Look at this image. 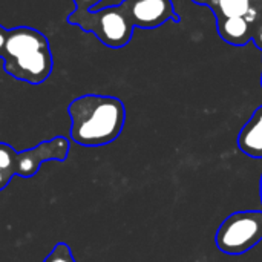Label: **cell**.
Instances as JSON below:
<instances>
[{
  "mask_svg": "<svg viewBox=\"0 0 262 262\" xmlns=\"http://www.w3.org/2000/svg\"><path fill=\"white\" fill-rule=\"evenodd\" d=\"M71 118L69 137L84 147H100L114 143L126 123L124 103L111 95L86 94L68 106Z\"/></svg>",
  "mask_w": 262,
  "mask_h": 262,
  "instance_id": "1",
  "label": "cell"
},
{
  "mask_svg": "<svg viewBox=\"0 0 262 262\" xmlns=\"http://www.w3.org/2000/svg\"><path fill=\"white\" fill-rule=\"evenodd\" d=\"M2 58L8 75L29 84H41L54 68L49 40L41 31L29 26L8 29Z\"/></svg>",
  "mask_w": 262,
  "mask_h": 262,
  "instance_id": "2",
  "label": "cell"
},
{
  "mask_svg": "<svg viewBox=\"0 0 262 262\" xmlns=\"http://www.w3.org/2000/svg\"><path fill=\"white\" fill-rule=\"evenodd\" d=\"M68 152L69 141L64 137H55L23 152H17L12 146L0 141V192L6 189L14 175L32 178L45 161H64Z\"/></svg>",
  "mask_w": 262,
  "mask_h": 262,
  "instance_id": "3",
  "label": "cell"
},
{
  "mask_svg": "<svg viewBox=\"0 0 262 262\" xmlns=\"http://www.w3.org/2000/svg\"><path fill=\"white\" fill-rule=\"evenodd\" d=\"M66 21L71 26H78L84 32H92L104 46L111 49H121L132 40L134 26L127 18L121 5H112L101 9L72 11Z\"/></svg>",
  "mask_w": 262,
  "mask_h": 262,
  "instance_id": "4",
  "label": "cell"
},
{
  "mask_svg": "<svg viewBox=\"0 0 262 262\" xmlns=\"http://www.w3.org/2000/svg\"><path fill=\"white\" fill-rule=\"evenodd\" d=\"M215 241L226 255L247 253L262 241V210L232 213L218 227Z\"/></svg>",
  "mask_w": 262,
  "mask_h": 262,
  "instance_id": "5",
  "label": "cell"
},
{
  "mask_svg": "<svg viewBox=\"0 0 262 262\" xmlns=\"http://www.w3.org/2000/svg\"><path fill=\"white\" fill-rule=\"evenodd\" d=\"M120 5L134 28L155 29L170 20H181L172 0H123Z\"/></svg>",
  "mask_w": 262,
  "mask_h": 262,
  "instance_id": "6",
  "label": "cell"
},
{
  "mask_svg": "<svg viewBox=\"0 0 262 262\" xmlns=\"http://www.w3.org/2000/svg\"><path fill=\"white\" fill-rule=\"evenodd\" d=\"M216 17V29L220 37L233 46H244L252 41V23L244 17Z\"/></svg>",
  "mask_w": 262,
  "mask_h": 262,
  "instance_id": "7",
  "label": "cell"
},
{
  "mask_svg": "<svg viewBox=\"0 0 262 262\" xmlns=\"http://www.w3.org/2000/svg\"><path fill=\"white\" fill-rule=\"evenodd\" d=\"M238 147L252 158H262V106L244 124L238 135Z\"/></svg>",
  "mask_w": 262,
  "mask_h": 262,
  "instance_id": "8",
  "label": "cell"
},
{
  "mask_svg": "<svg viewBox=\"0 0 262 262\" xmlns=\"http://www.w3.org/2000/svg\"><path fill=\"white\" fill-rule=\"evenodd\" d=\"M210 8L215 15L221 17H246L252 8V0H212Z\"/></svg>",
  "mask_w": 262,
  "mask_h": 262,
  "instance_id": "9",
  "label": "cell"
},
{
  "mask_svg": "<svg viewBox=\"0 0 262 262\" xmlns=\"http://www.w3.org/2000/svg\"><path fill=\"white\" fill-rule=\"evenodd\" d=\"M43 262H75V258L68 244L58 243Z\"/></svg>",
  "mask_w": 262,
  "mask_h": 262,
  "instance_id": "10",
  "label": "cell"
},
{
  "mask_svg": "<svg viewBox=\"0 0 262 262\" xmlns=\"http://www.w3.org/2000/svg\"><path fill=\"white\" fill-rule=\"evenodd\" d=\"M74 2V5H75V11H80V12H83V11H91V9H94L100 2H103V0H72Z\"/></svg>",
  "mask_w": 262,
  "mask_h": 262,
  "instance_id": "11",
  "label": "cell"
},
{
  "mask_svg": "<svg viewBox=\"0 0 262 262\" xmlns=\"http://www.w3.org/2000/svg\"><path fill=\"white\" fill-rule=\"evenodd\" d=\"M6 37H8V29L3 28L0 25V58L3 55V49H5V43H6Z\"/></svg>",
  "mask_w": 262,
  "mask_h": 262,
  "instance_id": "12",
  "label": "cell"
},
{
  "mask_svg": "<svg viewBox=\"0 0 262 262\" xmlns=\"http://www.w3.org/2000/svg\"><path fill=\"white\" fill-rule=\"evenodd\" d=\"M252 40H255V41H256V45L259 46V49L262 51V26L258 29V34H256Z\"/></svg>",
  "mask_w": 262,
  "mask_h": 262,
  "instance_id": "13",
  "label": "cell"
},
{
  "mask_svg": "<svg viewBox=\"0 0 262 262\" xmlns=\"http://www.w3.org/2000/svg\"><path fill=\"white\" fill-rule=\"evenodd\" d=\"M195 3H198V5H207V6H210V2L212 0H193Z\"/></svg>",
  "mask_w": 262,
  "mask_h": 262,
  "instance_id": "14",
  "label": "cell"
},
{
  "mask_svg": "<svg viewBox=\"0 0 262 262\" xmlns=\"http://www.w3.org/2000/svg\"><path fill=\"white\" fill-rule=\"evenodd\" d=\"M259 196H261V203H262V175H261V181H259Z\"/></svg>",
  "mask_w": 262,
  "mask_h": 262,
  "instance_id": "15",
  "label": "cell"
},
{
  "mask_svg": "<svg viewBox=\"0 0 262 262\" xmlns=\"http://www.w3.org/2000/svg\"><path fill=\"white\" fill-rule=\"evenodd\" d=\"M261 88H262V75H261Z\"/></svg>",
  "mask_w": 262,
  "mask_h": 262,
  "instance_id": "16",
  "label": "cell"
},
{
  "mask_svg": "<svg viewBox=\"0 0 262 262\" xmlns=\"http://www.w3.org/2000/svg\"><path fill=\"white\" fill-rule=\"evenodd\" d=\"M261 2H262V0H261Z\"/></svg>",
  "mask_w": 262,
  "mask_h": 262,
  "instance_id": "17",
  "label": "cell"
}]
</instances>
